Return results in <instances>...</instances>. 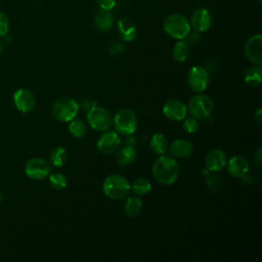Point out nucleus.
Masks as SVG:
<instances>
[{"label":"nucleus","mask_w":262,"mask_h":262,"mask_svg":"<svg viewBox=\"0 0 262 262\" xmlns=\"http://www.w3.org/2000/svg\"><path fill=\"white\" fill-rule=\"evenodd\" d=\"M179 171L180 169L177 161L166 155H160L151 168L154 178L163 185L174 183L179 176Z\"/></svg>","instance_id":"obj_1"},{"label":"nucleus","mask_w":262,"mask_h":262,"mask_svg":"<svg viewBox=\"0 0 262 262\" xmlns=\"http://www.w3.org/2000/svg\"><path fill=\"white\" fill-rule=\"evenodd\" d=\"M131 189V185L126 177L120 174L107 176L102 184L103 193L112 200H122L126 198Z\"/></svg>","instance_id":"obj_2"},{"label":"nucleus","mask_w":262,"mask_h":262,"mask_svg":"<svg viewBox=\"0 0 262 262\" xmlns=\"http://www.w3.org/2000/svg\"><path fill=\"white\" fill-rule=\"evenodd\" d=\"M79 112V104L71 97H61L57 99L51 107V115L54 120L68 123L76 118Z\"/></svg>","instance_id":"obj_3"},{"label":"nucleus","mask_w":262,"mask_h":262,"mask_svg":"<svg viewBox=\"0 0 262 262\" xmlns=\"http://www.w3.org/2000/svg\"><path fill=\"white\" fill-rule=\"evenodd\" d=\"M164 31L174 39H183L190 31L189 21L185 16L179 13H173L166 17L163 24Z\"/></svg>","instance_id":"obj_4"},{"label":"nucleus","mask_w":262,"mask_h":262,"mask_svg":"<svg viewBox=\"0 0 262 262\" xmlns=\"http://www.w3.org/2000/svg\"><path fill=\"white\" fill-rule=\"evenodd\" d=\"M113 123L117 133L131 135L137 129V117L130 108H121L115 115Z\"/></svg>","instance_id":"obj_5"},{"label":"nucleus","mask_w":262,"mask_h":262,"mask_svg":"<svg viewBox=\"0 0 262 262\" xmlns=\"http://www.w3.org/2000/svg\"><path fill=\"white\" fill-rule=\"evenodd\" d=\"M214 108V102L212 98L206 94L199 93L192 96L188 102V112L191 117L196 120H203L208 118Z\"/></svg>","instance_id":"obj_6"},{"label":"nucleus","mask_w":262,"mask_h":262,"mask_svg":"<svg viewBox=\"0 0 262 262\" xmlns=\"http://www.w3.org/2000/svg\"><path fill=\"white\" fill-rule=\"evenodd\" d=\"M87 122L93 130L104 132L111 128L113 118L106 108L99 105H94L88 111Z\"/></svg>","instance_id":"obj_7"},{"label":"nucleus","mask_w":262,"mask_h":262,"mask_svg":"<svg viewBox=\"0 0 262 262\" xmlns=\"http://www.w3.org/2000/svg\"><path fill=\"white\" fill-rule=\"evenodd\" d=\"M186 80L189 88L192 91L196 93H202L208 87L210 77L208 71L205 68L194 66L188 70Z\"/></svg>","instance_id":"obj_8"},{"label":"nucleus","mask_w":262,"mask_h":262,"mask_svg":"<svg viewBox=\"0 0 262 262\" xmlns=\"http://www.w3.org/2000/svg\"><path fill=\"white\" fill-rule=\"evenodd\" d=\"M25 173L34 180L44 179L50 173V165L42 158H32L26 163Z\"/></svg>","instance_id":"obj_9"},{"label":"nucleus","mask_w":262,"mask_h":262,"mask_svg":"<svg viewBox=\"0 0 262 262\" xmlns=\"http://www.w3.org/2000/svg\"><path fill=\"white\" fill-rule=\"evenodd\" d=\"M121 145V138L117 132L104 131L96 142V148L100 154L111 155L115 152Z\"/></svg>","instance_id":"obj_10"},{"label":"nucleus","mask_w":262,"mask_h":262,"mask_svg":"<svg viewBox=\"0 0 262 262\" xmlns=\"http://www.w3.org/2000/svg\"><path fill=\"white\" fill-rule=\"evenodd\" d=\"M244 52L246 57L254 64H262V36L260 34L249 38L245 44Z\"/></svg>","instance_id":"obj_11"},{"label":"nucleus","mask_w":262,"mask_h":262,"mask_svg":"<svg viewBox=\"0 0 262 262\" xmlns=\"http://www.w3.org/2000/svg\"><path fill=\"white\" fill-rule=\"evenodd\" d=\"M13 102L16 108L21 113L32 112L36 104L33 93L26 88H19L14 92Z\"/></svg>","instance_id":"obj_12"},{"label":"nucleus","mask_w":262,"mask_h":262,"mask_svg":"<svg viewBox=\"0 0 262 262\" xmlns=\"http://www.w3.org/2000/svg\"><path fill=\"white\" fill-rule=\"evenodd\" d=\"M212 23L211 12L204 7L195 9L190 16V28H192L196 32H205L207 31Z\"/></svg>","instance_id":"obj_13"},{"label":"nucleus","mask_w":262,"mask_h":262,"mask_svg":"<svg viewBox=\"0 0 262 262\" xmlns=\"http://www.w3.org/2000/svg\"><path fill=\"white\" fill-rule=\"evenodd\" d=\"M164 115L172 121H181L185 118L187 106L178 99H169L163 106Z\"/></svg>","instance_id":"obj_14"},{"label":"nucleus","mask_w":262,"mask_h":262,"mask_svg":"<svg viewBox=\"0 0 262 262\" xmlns=\"http://www.w3.org/2000/svg\"><path fill=\"white\" fill-rule=\"evenodd\" d=\"M227 158L223 150L221 149H212L209 151L205 158V165L209 171L218 172L226 166Z\"/></svg>","instance_id":"obj_15"},{"label":"nucleus","mask_w":262,"mask_h":262,"mask_svg":"<svg viewBox=\"0 0 262 262\" xmlns=\"http://www.w3.org/2000/svg\"><path fill=\"white\" fill-rule=\"evenodd\" d=\"M228 173L235 178H243L249 171V162L242 156H233L226 162Z\"/></svg>","instance_id":"obj_16"},{"label":"nucleus","mask_w":262,"mask_h":262,"mask_svg":"<svg viewBox=\"0 0 262 262\" xmlns=\"http://www.w3.org/2000/svg\"><path fill=\"white\" fill-rule=\"evenodd\" d=\"M118 33L120 38L123 41L129 42L132 41L137 34V30L136 27L134 25V23L128 18V17H123L118 21Z\"/></svg>","instance_id":"obj_17"},{"label":"nucleus","mask_w":262,"mask_h":262,"mask_svg":"<svg viewBox=\"0 0 262 262\" xmlns=\"http://www.w3.org/2000/svg\"><path fill=\"white\" fill-rule=\"evenodd\" d=\"M192 143L186 139H176L170 145V151L175 158L184 159L191 155Z\"/></svg>","instance_id":"obj_18"},{"label":"nucleus","mask_w":262,"mask_h":262,"mask_svg":"<svg viewBox=\"0 0 262 262\" xmlns=\"http://www.w3.org/2000/svg\"><path fill=\"white\" fill-rule=\"evenodd\" d=\"M94 25L101 32L110 31L114 26V15L111 10H98L94 15Z\"/></svg>","instance_id":"obj_19"},{"label":"nucleus","mask_w":262,"mask_h":262,"mask_svg":"<svg viewBox=\"0 0 262 262\" xmlns=\"http://www.w3.org/2000/svg\"><path fill=\"white\" fill-rule=\"evenodd\" d=\"M116 162L120 166H128L136 159V150L132 145H125L117 149Z\"/></svg>","instance_id":"obj_20"},{"label":"nucleus","mask_w":262,"mask_h":262,"mask_svg":"<svg viewBox=\"0 0 262 262\" xmlns=\"http://www.w3.org/2000/svg\"><path fill=\"white\" fill-rule=\"evenodd\" d=\"M245 82L252 86V87H256L259 86L261 84L262 81V69L260 66H256V67H251L249 68L244 76Z\"/></svg>","instance_id":"obj_21"},{"label":"nucleus","mask_w":262,"mask_h":262,"mask_svg":"<svg viewBox=\"0 0 262 262\" xmlns=\"http://www.w3.org/2000/svg\"><path fill=\"white\" fill-rule=\"evenodd\" d=\"M149 147L152 150V152L157 155H164L168 147L166 137L161 133L154 134L149 140Z\"/></svg>","instance_id":"obj_22"},{"label":"nucleus","mask_w":262,"mask_h":262,"mask_svg":"<svg viewBox=\"0 0 262 262\" xmlns=\"http://www.w3.org/2000/svg\"><path fill=\"white\" fill-rule=\"evenodd\" d=\"M142 202L137 196H129L125 203L124 211L129 217H136L141 213Z\"/></svg>","instance_id":"obj_23"},{"label":"nucleus","mask_w":262,"mask_h":262,"mask_svg":"<svg viewBox=\"0 0 262 262\" xmlns=\"http://www.w3.org/2000/svg\"><path fill=\"white\" fill-rule=\"evenodd\" d=\"M172 54L176 61L182 62L189 55V46L181 39L175 43L173 50H172Z\"/></svg>","instance_id":"obj_24"},{"label":"nucleus","mask_w":262,"mask_h":262,"mask_svg":"<svg viewBox=\"0 0 262 262\" xmlns=\"http://www.w3.org/2000/svg\"><path fill=\"white\" fill-rule=\"evenodd\" d=\"M69 131L75 138H82L87 132V127L82 120L73 119L69 124Z\"/></svg>","instance_id":"obj_25"},{"label":"nucleus","mask_w":262,"mask_h":262,"mask_svg":"<svg viewBox=\"0 0 262 262\" xmlns=\"http://www.w3.org/2000/svg\"><path fill=\"white\" fill-rule=\"evenodd\" d=\"M67 161V151L62 146L53 148L50 152V163L54 167H62Z\"/></svg>","instance_id":"obj_26"},{"label":"nucleus","mask_w":262,"mask_h":262,"mask_svg":"<svg viewBox=\"0 0 262 262\" xmlns=\"http://www.w3.org/2000/svg\"><path fill=\"white\" fill-rule=\"evenodd\" d=\"M132 190L138 195H145L151 190L150 182L145 178H138L133 181L131 185Z\"/></svg>","instance_id":"obj_27"},{"label":"nucleus","mask_w":262,"mask_h":262,"mask_svg":"<svg viewBox=\"0 0 262 262\" xmlns=\"http://www.w3.org/2000/svg\"><path fill=\"white\" fill-rule=\"evenodd\" d=\"M49 184L52 188H54L56 190H61L68 185V179L63 174L55 172V173L50 174Z\"/></svg>","instance_id":"obj_28"},{"label":"nucleus","mask_w":262,"mask_h":262,"mask_svg":"<svg viewBox=\"0 0 262 262\" xmlns=\"http://www.w3.org/2000/svg\"><path fill=\"white\" fill-rule=\"evenodd\" d=\"M206 183L211 190H219L222 185L219 176L214 174L212 171H210V173H206Z\"/></svg>","instance_id":"obj_29"},{"label":"nucleus","mask_w":262,"mask_h":262,"mask_svg":"<svg viewBox=\"0 0 262 262\" xmlns=\"http://www.w3.org/2000/svg\"><path fill=\"white\" fill-rule=\"evenodd\" d=\"M183 129L187 133H194V132L199 131L200 124H199V122H198V120L195 118L190 117V118L185 119V121L183 123Z\"/></svg>","instance_id":"obj_30"},{"label":"nucleus","mask_w":262,"mask_h":262,"mask_svg":"<svg viewBox=\"0 0 262 262\" xmlns=\"http://www.w3.org/2000/svg\"><path fill=\"white\" fill-rule=\"evenodd\" d=\"M9 30V19L7 15L0 11V37H4L7 35Z\"/></svg>","instance_id":"obj_31"},{"label":"nucleus","mask_w":262,"mask_h":262,"mask_svg":"<svg viewBox=\"0 0 262 262\" xmlns=\"http://www.w3.org/2000/svg\"><path fill=\"white\" fill-rule=\"evenodd\" d=\"M201 36H200V32H196V31H193L191 32V30L188 32V34L182 39L188 46L190 45H193L194 43H196L199 40H200Z\"/></svg>","instance_id":"obj_32"},{"label":"nucleus","mask_w":262,"mask_h":262,"mask_svg":"<svg viewBox=\"0 0 262 262\" xmlns=\"http://www.w3.org/2000/svg\"><path fill=\"white\" fill-rule=\"evenodd\" d=\"M96 3L100 7V9L112 10L116 6L117 1L116 0H96Z\"/></svg>","instance_id":"obj_33"},{"label":"nucleus","mask_w":262,"mask_h":262,"mask_svg":"<svg viewBox=\"0 0 262 262\" xmlns=\"http://www.w3.org/2000/svg\"><path fill=\"white\" fill-rule=\"evenodd\" d=\"M124 50H125V46L122 43H119V42L113 43L110 47V52L114 55H119V54L123 53Z\"/></svg>","instance_id":"obj_34"},{"label":"nucleus","mask_w":262,"mask_h":262,"mask_svg":"<svg viewBox=\"0 0 262 262\" xmlns=\"http://www.w3.org/2000/svg\"><path fill=\"white\" fill-rule=\"evenodd\" d=\"M254 162L256 164L257 167H261V163H262V150H261V146L258 147V149L256 150L255 157H254Z\"/></svg>","instance_id":"obj_35"},{"label":"nucleus","mask_w":262,"mask_h":262,"mask_svg":"<svg viewBox=\"0 0 262 262\" xmlns=\"http://www.w3.org/2000/svg\"><path fill=\"white\" fill-rule=\"evenodd\" d=\"M254 118L258 124H261V121H262V110L261 108H258L256 111V113L254 114Z\"/></svg>","instance_id":"obj_36"},{"label":"nucleus","mask_w":262,"mask_h":262,"mask_svg":"<svg viewBox=\"0 0 262 262\" xmlns=\"http://www.w3.org/2000/svg\"><path fill=\"white\" fill-rule=\"evenodd\" d=\"M3 50H4V42L0 39V55L2 54Z\"/></svg>","instance_id":"obj_37"},{"label":"nucleus","mask_w":262,"mask_h":262,"mask_svg":"<svg viewBox=\"0 0 262 262\" xmlns=\"http://www.w3.org/2000/svg\"><path fill=\"white\" fill-rule=\"evenodd\" d=\"M2 202H3V195H2L1 192H0V205L2 204Z\"/></svg>","instance_id":"obj_38"},{"label":"nucleus","mask_w":262,"mask_h":262,"mask_svg":"<svg viewBox=\"0 0 262 262\" xmlns=\"http://www.w3.org/2000/svg\"><path fill=\"white\" fill-rule=\"evenodd\" d=\"M258 1H259V2H261V0H258Z\"/></svg>","instance_id":"obj_39"}]
</instances>
